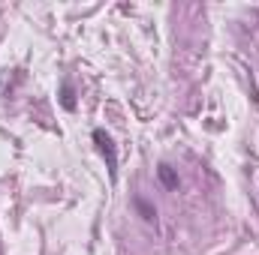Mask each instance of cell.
<instances>
[{
    "label": "cell",
    "mask_w": 259,
    "mask_h": 255,
    "mask_svg": "<svg viewBox=\"0 0 259 255\" xmlns=\"http://www.w3.org/2000/svg\"><path fill=\"white\" fill-rule=\"evenodd\" d=\"M136 207H139V210H142V216H145V219H148V222H154V216H157V213H154V210H151V207H148V204H145V201H142V198H136Z\"/></svg>",
    "instance_id": "obj_4"
},
{
    "label": "cell",
    "mask_w": 259,
    "mask_h": 255,
    "mask_svg": "<svg viewBox=\"0 0 259 255\" xmlns=\"http://www.w3.org/2000/svg\"><path fill=\"white\" fill-rule=\"evenodd\" d=\"M94 144H97L100 156L106 159V168H109V174L115 177V174H118V150H115V141H112V135H109V132H103V129H94Z\"/></svg>",
    "instance_id": "obj_1"
},
{
    "label": "cell",
    "mask_w": 259,
    "mask_h": 255,
    "mask_svg": "<svg viewBox=\"0 0 259 255\" xmlns=\"http://www.w3.org/2000/svg\"><path fill=\"white\" fill-rule=\"evenodd\" d=\"M61 102H64V108H75V99H72V87L69 84H64V93H61Z\"/></svg>",
    "instance_id": "obj_3"
},
{
    "label": "cell",
    "mask_w": 259,
    "mask_h": 255,
    "mask_svg": "<svg viewBox=\"0 0 259 255\" xmlns=\"http://www.w3.org/2000/svg\"><path fill=\"white\" fill-rule=\"evenodd\" d=\"M157 177H160V183H163L166 189H178V174H175V168H172L169 162H160Z\"/></svg>",
    "instance_id": "obj_2"
}]
</instances>
